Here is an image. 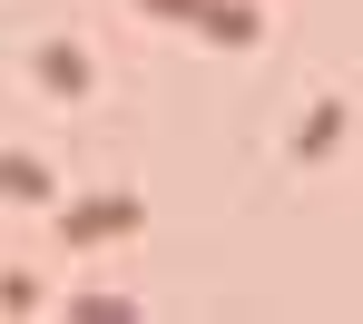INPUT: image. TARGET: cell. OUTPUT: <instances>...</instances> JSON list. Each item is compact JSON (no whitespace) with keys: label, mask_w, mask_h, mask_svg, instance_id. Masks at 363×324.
<instances>
[{"label":"cell","mask_w":363,"mask_h":324,"mask_svg":"<svg viewBox=\"0 0 363 324\" xmlns=\"http://www.w3.org/2000/svg\"><path fill=\"white\" fill-rule=\"evenodd\" d=\"M40 79H50V89H89V60H79V50H40Z\"/></svg>","instance_id":"obj_1"}]
</instances>
